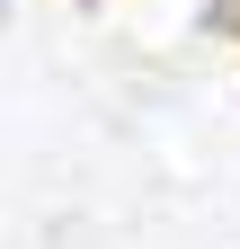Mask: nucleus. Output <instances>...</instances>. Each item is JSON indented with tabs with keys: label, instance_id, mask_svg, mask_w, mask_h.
Here are the masks:
<instances>
[{
	"label": "nucleus",
	"instance_id": "1",
	"mask_svg": "<svg viewBox=\"0 0 240 249\" xmlns=\"http://www.w3.org/2000/svg\"><path fill=\"white\" fill-rule=\"evenodd\" d=\"M205 27H240V0H205Z\"/></svg>",
	"mask_w": 240,
	"mask_h": 249
},
{
	"label": "nucleus",
	"instance_id": "2",
	"mask_svg": "<svg viewBox=\"0 0 240 249\" xmlns=\"http://www.w3.org/2000/svg\"><path fill=\"white\" fill-rule=\"evenodd\" d=\"M80 9H89V0H80Z\"/></svg>",
	"mask_w": 240,
	"mask_h": 249
}]
</instances>
